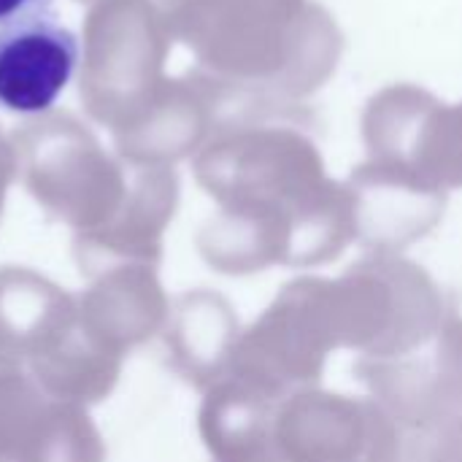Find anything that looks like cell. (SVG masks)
I'll list each match as a JSON object with an SVG mask.
<instances>
[{
	"instance_id": "6da1fadb",
	"label": "cell",
	"mask_w": 462,
	"mask_h": 462,
	"mask_svg": "<svg viewBox=\"0 0 462 462\" xmlns=\"http://www.w3.org/2000/svg\"><path fill=\"white\" fill-rule=\"evenodd\" d=\"M195 179L219 203L198 230V252L217 273L317 268L355 241L346 184L325 176L314 141L290 125L252 119L214 130L195 157Z\"/></svg>"
},
{
	"instance_id": "7a4b0ae2",
	"label": "cell",
	"mask_w": 462,
	"mask_h": 462,
	"mask_svg": "<svg viewBox=\"0 0 462 462\" xmlns=\"http://www.w3.org/2000/svg\"><path fill=\"white\" fill-rule=\"evenodd\" d=\"M0 341L41 390L84 409L108 398L122 374L125 357L87 330L79 298L30 268H0Z\"/></svg>"
},
{
	"instance_id": "3957f363",
	"label": "cell",
	"mask_w": 462,
	"mask_h": 462,
	"mask_svg": "<svg viewBox=\"0 0 462 462\" xmlns=\"http://www.w3.org/2000/svg\"><path fill=\"white\" fill-rule=\"evenodd\" d=\"M338 279L298 276L238 336L227 376L276 401L319 387L325 363L349 349ZM225 376V379H227Z\"/></svg>"
},
{
	"instance_id": "277c9868",
	"label": "cell",
	"mask_w": 462,
	"mask_h": 462,
	"mask_svg": "<svg viewBox=\"0 0 462 462\" xmlns=\"http://www.w3.org/2000/svg\"><path fill=\"white\" fill-rule=\"evenodd\" d=\"M16 176L49 219L76 236L106 227L130 189V165L114 160L68 111L30 116L11 133Z\"/></svg>"
},
{
	"instance_id": "5b68a950",
	"label": "cell",
	"mask_w": 462,
	"mask_h": 462,
	"mask_svg": "<svg viewBox=\"0 0 462 462\" xmlns=\"http://www.w3.org/2000/svg\"><path fill=\"white\" fill-rule=\"evenodd\" d=\"M171 27L152 0H97L84 22L79 92L87 114L111 133L162 89Z\"/></svg>"
},
{
	"instance_id": "8992f818",
	"label": "cell",
	"mask_w": 462,
	"mask_h": 462,
	"mask_svg": "<svg viewBox=\"0 0 462 462\" xmlns=\"http://www.w3.org/2000/svg\"><path fill=\"white\" fill-rule=\"evenodd\" d=\"M303 0H160L171 35L195 51L200 70L260 95L279 84L287 41ZM287 76V73H284Z\"/></svg>"
},
{
	"instance_id": "52a82bcc",
	"label": "cell",
	"mask_w": 462,
	"mask_h": 462,
	"mask_svg": "<svg viewBox=\"0 0 462 462\" xmlns=\"http://www.w3.org/2000/svg\"><path fill=\"white\" fill-rule=\"evenodd\" d=\"M276 436L292 462H398L403 425L374 398L298 390L276 409Z\"/></svg>"
},
{
	"instance_id": "ba28073f",
	"label": "cell",
	"mask_w": 462,
	"mask_h": 462,
	"mask_svg": "<svg viewBox=\"0 0 462 462\" xmlns=\"http://www.w3.org/2000/svg\"><path fill=\"white\" fill-rule=\"evenodd\" d=\"M352 371L371 398L406 428L439 430L457 422L462 420L460 311L414 352L393 360L357 357Z\"/></svg>"
},
{
	"instance_id": "9c48e42d",
	"label": "cell",
	"mask_w": 462,
	"mask_h": 462,
	"mask_svg": "<svg viewBox=\"0 0 462 462\" xmlns=\"http://www.w3.org/2000/svg\"><path fill=\"white\" fill-rule=\"evenodd\" d=\"M0 462H106V444L79 403L57 401L0 346Z\"/></svg>"
},
{
	"instance_id": "30bf717a",
	"label": "cell",
	"mask_w": 462,
	"mask_h": 462,
	"mask_svg": "<svg viewBox=\"0 0 462 462\" xmlns=\"http://www.w3.org/2000/svg\"><path fill=\"white\" fill-rule=\"evenodd\" d=\"M346 189L352 195L355 241L368 254H401L425 238L444 217L447 192L414 171L387 160L360 165Z\"/></svg>"
},
{
	"instance_id": "8fae6325",
	"label": "cell",
	"mask_w": 462,
	"mask_h": 462,
	"mask_svg": "<svg viewBox=\"0 0 462 462\" xmlns=\"http://www.w3.org/2000/svg\"><path fill=\"white\" fill-rule=\"evenodd\" d=\"M176 208L179 176L171 165H130V189L119 214L95 233L73 236L79 271L92 279L114 265L160 268L162 233Z\"/></svg>"
},
{
	"instance_id": "7c38bea8",
	"label": "cell",
	"mask_w": 462,
	"mask_h": 462,
	"mask_svg": "<svg viewBox=\"0 0 462 462\" xmlns=\"http://www.w3.org/2000/svg\"><path fill=\"white\" fill-rule=\"evenodd\" d=\"M79 38L54 16L0 27V108L19 116L49 114L79 65Z\"/></svg>"
},
{
	"instance_id": "4fadbf2b",
	"label": "cell",
	"mask_w": 462,
	"mask_h": 462,
	"mask_svg": "<svg viewBox=\"0 0 462 462\" xmlns=\"http://www.w3.org/2000/svg\"><path fill=\"white\" fill-rule=\"evenodd\" d=\"M79 314L97 341L125 357L165 330L171 303L157 268L114 265L89 279L79 295Z\"/></svg>"
},
{
	"instance_id": "5bb4252c",
	"label": "cell",
	"mask_w": 462,
	"mask_h": 462,
	"mask_svg": "<svg viewBox=\"0 0 462 462\" xmlns=\"http://www.w3.org/2000/svg\"><path fill=\"white\" fill-rule=\"evenodd\" d=\"M214 127V108L189 76L187 81L165 79L154 100L111 135L119 160L130 165H171L200 149Z\"/></svg>"
},
{
	"instance_id": "9a60e30c",
	"label": "cell",
	"mask_w": 462,
	"mask_h": 462,
	"mask_svg": "<svg viewBox=\"0 0 462 462\" xmlns=\"http://www.w3.org/2000/svg\"><path fill=\"white\" fill-rule=\"evenodd\" d=\"M162 333L168 368L189 387L206 393L227 376L241 325L225 295L189 290L171 306Z\"/></svg>"
},
{
	"instance_id": "2e32d148",
	"label": "cell",
	"mask_w": 462,
	"mask_h": 462,
	"mask_svg": "<svg viewBox=\"0 0 462 462\" xmlns=\"http://www.w3.org/2000/svg\"><path fill=\"white\" fill-rule=\"evenodd\" d=\"M365 138L374 160L406 165L439 189L462 187V106L420 116H393L376 103L365 119Z\"/></svg>"
},
{
	"instance_id": "e0dca14e",
	"label": "cell",
	"mask_w": 462,
	"mask_h": 462,
	"mask_svg": "<svg viewBox=\"0 0 462 462\" xmlns=\"http://www.w3.org/2000/svg\"><path fill=\"white\" fill-rule=\"evenodd\" d=\"M279 403L230 376L206 390L198 433L211 462H292L276 436Z\"/></svg>"
},
{
	"instance_id": "ac0fdd59",
	"label": "cell",
	"mask_w": 462,
	"mask_h": 462,
	"mask_svg": "<svg viewBox=\"0 0 462 462\" xmlns=\"http://www.w3.org/2000/svg\"><path fill=\"white\" fill-rule=\"evenodd\" d=\"M49 5L51 0H0V27L22 22V19L43 16Z\"/></svg>"
},
{
	"instance_id": "d6986e66",
	"label": "cell",
	"mask_w": 462,
	"mask_h": 462,
	"mask_svg": "<svg viewBox=\"0 0 462 462\" xmlns=\"http://www.w3.org/2000/svg\"><path fill=\"white\" fill-rule=\"evenodd\" d=\"M14 179H16L14 143H11V138H5L0 133V219H3V208H5V192H8V187H11Z\"/></svg>"
},
{
	"instance_id": "ffe728a7",
	"label": "cell",
	"mask_w": 462,
	"mask_h": 462,
	"mask_svg": "<svg viewBox=\"0 0 462 462\" xmlns=\"http://www.w3.org/2000/svg\"><path fill=\"white\" fill-rule=\"evenodd\" d=\"M79 3H97V0H79Z\"/></svg>"
},
{
	"instance_id": "44dd1931",
	"label": "cell",
	"mask_w": 462,
	"mask_h": 462,
	"mask_svg": "<svg viewBox=\"0 0 462 462\" xmlns=\"http://www.w3.org/2000/svg\"><path fill=\"white\" fill-rule=\"evenodd\" d=\"M0 346H3V341H0Z\"/></svg>"
}]
</instances>
